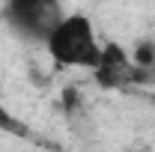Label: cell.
Masks as SVG:
<instances>
[{"label": "cell", "instance_id": "cell-1", "mask_svg": "<svg viewBox=\"0 0 155 152\" xmlns=\"http://www.w3.org/2000/svg\"><path fill=\"white\" fill-rule=\"evenodd\" d=\"M45 48L54 57V63L69 66V69H90L93 72L101 60V45L96 39V27L81 12L63 15V21L45 39Z\"/></svg>", "mask_w": 155, "mask_h": 152}, {"label": "cell", "instance_id": "cell-2", "mask_svg": "<svg viewBox=\"0 0 155 152\" xmlns=\"http://www.w3.org/2000/svg\"><path fill=\"white\" fill-rule=\"evenodd\" d=\"M63 3L60 0H6L3 18L21 39L42 42L51 36V30L63 21Z\"/></svg>", "mask_w": 155, "mask_h": 152}, {"label": "cell", "instance_id": "cell-3", "mask_svg": "<svg viewBox=\"0 0 155 152\" xmlns=\"http://www.w3.org/2000/svg\"><path fill=\"white\" fill-rule=\"evenodd\" d=\"M93 78L101 87H125V84H134V63L131 54H125L122 45L107 42L101 45V60L93 69Z\"/></svg>", "mask_w": 155, "mask_h": 152}, {"label": "cell", "instance_id": "cell-4", "mask_svg": "<svg viewBox=\"0 0 155 152\" xmlns=\"http://www.w3.org/2000/svg\"><path fill=\"white\" fill-rule=\"evenodd\" d=\"M134 63V84H155V42L140 39L131 51Z\"/></svg>", "mask_w": 155, "mask_h": 152}, {"label": "cell", "instance_id": "cell-5", "mask_svg": "<svg viewBox=\"0 0 155 152\" xmlns=\"http://www.w3.org/2000/svg\"><path fill=\"white\" fill-rule=\"evenodd\" d=\"M0 128H18V122L9 116V111H6L3 104H0Z\"/></svg>", "mask_w": 155, "mask_h": 152}]
</instances>
